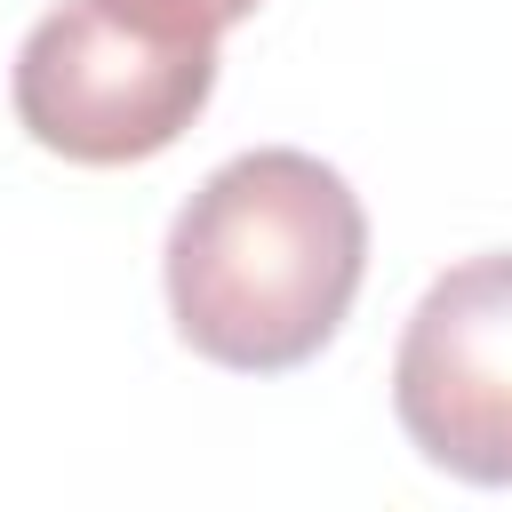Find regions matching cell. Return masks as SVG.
Returning a JSON list of instances; mask_svg holds the SVG:
<instances>
[{
  "mask_svg": "<svg viewBox=\"0 0 512 512\" xmlns=\"http://www.w3.org/2000/svg\"><path fill=\"white\" fill-rule=\"evenodd\" d=\"M360 272H368L360 192L296 144L224 160L176 208L160 256L176 336L232 376L304 368L344 328Z\"/></svg>",
  "mask_w": 512,
  "mask_h": 512,
  "instance_id": "cell-1",
  "label": "cell"
},
{
  "mask_svg": "<svg viewBox=\"0 0 512 512\" xmlns=\"http://www.w3.org/2000/svg\"><path fill=\"white\" fill-rule=\"evenodd\" d=\"M216 88V40L152 32L104 0L48 8L16 48V120L40 152L128 168L168 152Z\"/></svg>",
  "mask_w": 512,
  "mask_h": 512,
  "instance_id": "cell-2",
  "label": "cell"
},
{
  "mask_svg": "<svg viewBox=\"0 0 512 512\" xmlns=\"http://www.w3.org/2000/svg\"><path fill=\"white\" fill-rule=\"evenodd\" d=\"M400 432L472 488H512V248L448 264L392 352Z\"/></svg>",
  "mask_w": 512,
  "mask_h": 512,
  "instance_id": "cell-3",
  "label": "cell"
},
{
  "mask_svg": "<svg viewBox=\"0 0 512 512\" xmlns=\"http://www.w3.org/2000/svg\"><path fill=\"white\" fill-rule=\"evenodd\" d=\"M104 8H120V16H136V24H152V32H176V40H224V32L248 24L264 0H104Z\"/></svg>",
  "mask_w": 512,
  "mask_h": 512,
  "instance_id": "cell-4",
  "label": "cell"
}]
</instances>
